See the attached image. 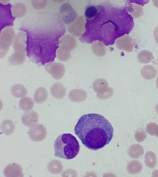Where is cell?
Segmentation results:
<instances>
[{
    "label": "cell",
    "mask_w": 158,
    "mask_h": 177,
    "mask_svg": "<svg viewBox=\"0 0 158 177\" xmlns=\"http://www.w3.org/2000/svg\"><path fill=\"white\" fill-rule=\"evenodd\" d=\"M31 139L35 142H39L44 140L47 135L45 127L40 124H34L31 126L29 130Z\"/></svg>",
    "instance_id": "cell-6"
},
{
    "label": "cell",
    "mask_w": 158,
    "mask_h": 177,
    "mask_svg": "<svg viewBox=\"0 0 158 177\" xmlns=\"http://www.w3.org/2000/svg\"><path fill=\"white\" fill-rule=\"evenodd\" d=\"M45 69L52 78L56 80L62 79L65 72L63 65L56 63L51 62L45 65Z\"/></svg>",
    "instance_id": "cell-8"
},
{
    "label": "cell",
    "mask_w": 158,
    "mask_h": 177,
    "mask_svg": "<svg viewBox=\"0 0 158 177\" xmlns=\"http://www.w3.org/2000/svg\"><path fill=\"white\" fill-rule=\"evenodd\" d=\"M153 55L150 51L147 50H143L138 54L137 58L139 62L147 64L151 62L153 59Z\"/></svg>",
    "instance_id": "cell-22"
},
{
    "label": "cell",
    "mask_w": 158,
    "mask_h": 177,
    "mask_svg": "<svg viewBox=\"0 0 158 177\" xmlns=\"http://www.w3.org/2000/svg\"><path fill=\"white\" fill-rule=\"evenodd\" d=\"M156 83V87L158 89V76L157 77Z\"/></svg>",
    "instance_id": "cell-31"
},
{
    "label": "cell",
    "mask_w": 158,
    "mask_h": 177,
    "mask_svg": "<svg viewBox=\"0 0 158 177\" xmlns=\"http://www.w3.org/2000/svg\"><path fill=\"white\" fill-rule=\"evenodd\" d=\"M74 131L85 147L94 151L109 144L114 134L111 123L102 116L96 113L81 116L75 125Z\"/></svg>",
    "instance_id": "cell-2"
},
{
    "label": "cell",
    "mask_w": 158,
    "mask_h": 177,
    "mask_svg": "<svg viewBox=\"0 0 158 177\" xmlns=\"http://www.w3.org/2000/svg\"><path fill=\"white\" fill-rule=\"evenodd\" d=\"M11 93L12 95L17 98H19L25 96L27 93L26 88L21 84L14 85L11 88Z\"/></svg>",
    "instance_id": "cell-17"
},
{
    "label": "cell",
    "mask_w": 158,
    "mask_h": 177,
    "mask_svg": "<svg viewBox=\"0 0 158 177\" xmlns=\"http://www.w3.org/2000/svg\"><path fill=\"white\" fill-rule=\"evenodd\" d=\"M38 115L35 111H31L24 113L22 116L21 119L23 124L27 127H30L35 124L38 121Z\"/></svg>",
    "instance_id": "cell-10"
},
{
    "label": "cell",
    "mask_w": 158,
    "mask_h": 177,
    "mask_svg": "<svg viewBox=\"0 0 158 177\" xmlns=\"http://www.w3.org/2000/svg\"><path fill=\"white\" fill-rule=\"evenodd\" d=\"M66 90L61 83L57 82L50 88V92L52 96L56 99H61L66 95Z\"/></svg>",
    "instance_id": "cell-11"
},
{
    "label": "cell",
    "mask_w": 158,
    "mask_h": 177,
    "mask_svg": "<svg viewBox=\"0 0 158 177\" xmlns=\"http://www.w3.org/2000/svg\"><path fill=\"white\" fill-rule=\"evenodd\" d=\"M15 126L14 122L11 120H4L1 125V129L3 133L6 136L11 135L14 132Z\"/></svg>",
    "instance_id": "cell-21"
},
{
    "label": "cell",
    "mask_w": 158,
    "mask_h": 177,
    "mask_svg": "<svg viewBox=\"0 0 158 177\" xmlns=\"http://www.w3.org/2000/svg\"><path fill=\"white\" fill-rule=\"evenodd\" d=\"M34 102L32 99L28 97L22 98L19 102V108L27 112L32 109L34 106Z\"/></svg>",
    "instance_id": "cell-19"
},
{
    "label": "cell",
    "mask_w": 158,
    "mask_h": 177,
    "mask_svg": "<svg viewBox=\"0 0 158 177\" xmlns=\"http://www.w3.org/2000/svg\"><path fill=\"white\" fill-rule=\"evenodd\" d=\"M62 168L60 162L56 159L51 161L48 165L49 171L52 174H56L60 173L62 170Z\"/></svg>",
    "instance_id": "cell-23"
},
{
    "label": "cell",
    "mask_w": 158,
    "mask_h": 177,
    "mask_svg": "<svg viewBox=\"0 0 158 177\" xmlns=\"http://www.w3.org/2000/svg\"><path fill=\"white\" fill-rule=\"evenodd\" d=\"M48 94V92L45 88L39 87L35 90L34 96V100L37 104L43 103L46 101Z\"/></svg>",
    "instance_id": "cell-16"
},
{
    "label": "cell",
    "mask_w": 158,
    "mask_h": 177,
    "mask_svg": "<svg viewBox=\"0 0 158 177\" xmlns=\"http://www.w3.org/2000/svg\"><path fill=\"white\" fill-rule=\"evenodd\" d=\"M147 134L142 129L137 131L135 134V138L136 141L139 143L143 141L146 138Z\"/></svg>",
    "instance_id": "cell-25"
},
{
    "label": "cell",
    "mask_w": 158,
    "mask_h": 177,
    "mask_svg": "<svg viewBox=\"0 0 158 177\" xmlns=\"http://www.w3.org/2000/svg\"><path fill=\"white\" fill-rule=\"evenodd\" d=\"M144 153V150L142 146L139 144L133 145L129 150V155L134 159H138Z\"/></svg>",
    "instance_id": "cell-20"
},
{
    "label": "cell",
    "mask_w": 158,
    "mask_h": 177,
    "mask_svg": "<svg viewBox=\"0 0 158 177\" xmlns=\"http://www.w3.org/2000/svg\"><path fill=\"white\" fill-rule=\"evenodd\" d=\"M143 166L141 163L137 160H133L129 164L128 170L132 174H137L142 170Z\"/></svg>",
    "instance_id": "cell-24"
},
{
    "label": "cell",
    "mask_w": 158,
    "mask_h": 177,
    "mask_svg": "<svg viewBox=\"0 0 158 177\" xmlns=\"http://www.w3.org/2000/svg\"><path fill=\"white\" fill-rule=\"evenodd\" d=\"M155 135L158 138V125L156 130Z\"/></svg>",
    "instance_id": "cell-30"
},
{
    "label": "cell",
    "mask_w": 158,
    "mask_h": 177,
    "mask_svg": "<svg viewBox=\"0 0 158 177\" xmlns=\"http://www.w3.org/2000/svg\"><path fill=\"white\" fill-rule=\"evenodd\" d=\"M54 146L55 156L67 160L74 158L80 149L76 138L69 133L59 136L54 141Z\"/></svg>",
    "instance_id": "cell-4"
},
{
    "label": "cell",
    "mask_w": 158,
    "mask_h": 177,
    "mask_svg": "<svg viewBox=\"0 0 158 177\" xmlns=\"http://www.w3.org/2000/svg\"><path fill=\"white\" fill-rule=\"evenodd\" d=\"M145 164L150 168H154L157 163V158L156 154L153 151H147L144 155Z\"/></svg>",
    "instance_id": "cell-18"
},
{
    "label": "cell",
    "mask_w": 158,
    "mask_h": 177,
    "mask_svg": "<svg viewBox=\"0 0 158 177\" xmlns=\"http://www.w3.org/2000/svg\"><path fill=\"white\" fill-rule=\"evenodd\" d=\"M59 14L64 23L68 24L73 21L75 17V12L68 2L63 3L59 9Z\"/></svg>",
    "instance_id": "cell-7"
},
{
    "label": "cell",
    "mask_w": 158,
    "mask_h": 177,
    "mask_svg": "<svg viewBox=\"0 0 158 177\" xmlns=\"http://www.w3.org/2000/svg\"><path fill=\"white\" fill-rule=\"evenodd\" d=\"M157 126V124L155 123H149L146 125V131L151 136L155 135Z\"/></svg>",
    "instance_id": "cell-26"
},
{
    "label": "cell",
    "mask_w": 158,
    "mask_h": 177,
    "mask_svg": "<svg viewBox=\"0 0 158 177\" xmlns=\"http://www.w3.org/2000/svg\"><path fill=\"white\" fill-rule=\"evenodd\" d=\"M156 68L151 65H145L141 71V76L147 80H151L154 78L157 74Z\"/></svg>",
    "instance_id": "cell-15"
},
{
    "label": "cell",
    "mask_w": 158,
    "mask_h": 177,
    "mask_svg": "<svg viewBox=\"0 0 158 177\" xmlns=\"http://www.w3.org/2000/svg\"><path fill=\"white\" fill-rule=\"evenodd\" d=\"M153 35L156 42L158 43V26L154 29Z\"/></svg>",
    "instance_id": "cell-27"
},
{
    "label": "cell",
    "mask_w": 158,
    "mask_h": 177,
    "mask_svg": "<svg viewBox=\"0 0 158 177\" xmlns=\"http://www.w3.org/2000/svg\"><path fill=\"white\" fill-rule=\"evenodd\" d=\"M99 11V6L91 5L87 6L85 8L84 15L87 21H90L95 18Z\"/></svg>",
    "instance_id": "cell-14"
},
{
    "label": "cell",
    "mask_w": 158,
    "mask_h": 177,
    "mask_svg": "<svg viewBox=\"0 0 158 177\" xmlns=\"http://www.w3.org/2000/svg\"><path fill=\"white\" fill-rule=\"evenodd\" d=\"M86 93L81 89H75L70 91L68 94L69 99L72 101L79 102L84 100L87 97Z\"/></svg>",
    "instance_id": "cell-13"
},
{
    "label": "cell",
    "mask_w": 158,
    "mask_h": 177,
    "mask_svg": "<svg viewBox=\"0 0 158 177\" xmlns=\"http://www.w3.org/2000/svg\"><path fill=\"white\" fill-rule=\"evenodd\" d=\"M155 111L158 114V104L156 106Z\"/></svg>",
    "instance_id": "cell-29"
},
{
    "label": "cell",
    "mask_w": 158,
    "mask_h": 177,
    "mask_svg": "<svg viewBox=\"0 0 158 177\" xmlns=\"http://www.w3.org/2000/svg\"><path fill=\"white\" fill-rule=\"evenodd\" d=\"M153 2L154 6L157 7V8H158V1H153Z\"/></svg>",
    "instance_id": "cell-28"
},
{
    "label": "cell",
    "mask_w": 158,
    "mask_h": 177,
    "mask_svg": "<svg viewBox=\"0 0 158 177\" xmlns=\"http://www.w3.org/2000/svg\"><path fill=\"white\" fill-rule=\"evenodd\" d=\"M101 6H101L99 5V11L97 16L93 20L90 21H87V24H86L87 26L94 25L99 26H99L95 27V28H98V29L95 30V31L98 30V31L95 33L94 35H95L98 33L95 36V38L100 33L96 40H97L99 35H100L98 40H99V41H101L102 37H104L105 38L104 42L105 43V40H107V37H110V39L111 40H112L114 42L117 38L119 37L126 34H128L134 27V22L133 17L131 15L128 13L127 10H126L118 17H117V16L121 13L124 8H123L118 15H117L115 17L114 16L113 17H112L114 15H113L112 17H110H110L109 16L110 12H109L108 20V7H107H107H106V15H105L104 14L102 6V5ZM94 31V30L90 33Z\"/></svg>",
    "instance_id": "cell-3"
},
{
    "label": "cell",
    "mask_w": 158,
    "mask_h": 177,
    "mask_svg": "<svg viewBox=\"0 0 158 177\" xmlns=\"http://www.w3.org/2000/svg\"><path fill=\"white\" fill-rule=\"evenodd\" d=\"M19 30L26 34L27 56L34 63L44 65L55 61L66 29L59 13L43 11L26 17Z\"/></svg>",
    "instance_id": "cell-1"
},
{
    "label": "cell",
    "mask_w": 158,
    "mask_h": 177,
    "mask_svg": "<svg viewBox=\"0 0 158 177\" xmlns=\"http://www.w3.org/2000/svg\"><path fill=\"white\" fill-rule=\"evenodd\" d=\"M93 87L94 91L98 95H102L106 93L109 88L108 84L107 81L103 79L96 80L93 82Z\"/></svg>",
    "instance_id": "cell-12"
},
{
    "label": "cell",
    "mask_w": 158,
    "mask_h": 177,
    "mask_svg": "<svg viewBox=\"0 0 158 177\" xmlns=\"http://www.w3.org/2000/svg\"><path fill=\"white\" fill-rule=\"evenodd\" d=\"M157 61H158V57H157Z\"/></svg>",
    "instance_id": "cell-32"
},
{
    "label": "cell",
    "mask_w": 158,
    "mask_h": 177,
    "mask_svg": "<svg viewBox=\"0 0 158 177\" xmlns=\"http://www.w3.org/2000/svg\"><path fill=\"white\" fill-rule=\"evenodd\" d=\"M3 172L4 176L7 177L23 176L21 167L15 163L7 165L4 168Z\"/></svg>",
    "instance_id": "cell-9"
},
{
    "label": "cell",
    "mask_w": 158,
    "mask_h": 177,
    "mask_svg": "<svg viewBox=\"0 0 158 177\" xmlns=\"http://www.w3.org/2000/svg\"><path fill=\"white\" fill-rule=\"evenodd\" d=\"M12 5L8 3L3 4L0 3V32L5 28L13 26L15 17L12 12Z\"/></svg>",
    "instance_id": "cell-5"
}]
</instances>
